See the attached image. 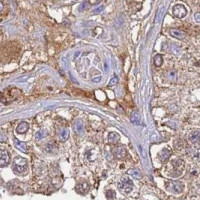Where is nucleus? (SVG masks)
<instances>
[{
  "mask_svg": "<svg viewBox=\"0 0 200 200\" xmlns=\"http://www.w3.org/2000/svg\"><path fill=\"white\" fill-rule=\"evenodd\" d=\"M118 188L121 190L123 193H129L133 189V183L131 180H129L128 178H123L121 182H119Z\"/></svg>",
  "mask_w": 200,
  "mask_h": 200,
  "instance_id": "4",
  "label": "nucleus"
},
{
  "mask_svg": "<svg viewBox=\"0 0 200 200\" xmlns=\"http://www.w3.org/2000/svg\"><path fill=\"white\" fill-rule=\"evenodd\" d=\"M126 149L123 147V146H118V147H115L113 149V154L115 157H117V158H123V157H125V155H126Z\"/></svg>",
  "mask_w": 200,
  "mask_h": 200,
  "instance_id": "8",
  "label": "nucleus"
},
{
  "mask_svg": "<svg viewBox=\"0 0 200 200\" xmlns=\"http://www.w3.org/2000/svg\"><path fill=\"white\" fill-rule=\"evenodd\" d=\"M195 18H196V19H197V21H199V13L196 14V15H195Z\"/></svg>",
  "mask_w": 200,
  "mask_h": 200,
  "instance_id": "27",
  "label": "nucleus"
},
{
  "mask_svg": "<svg viewBox=\"0 0 200 200\" xmlns=\"http://www.w3.org/2000/svg\"><path fill=\"white\" fill-rule=\"evenodd\" d=\"M14 144H15V146H16L17 149H19L20 151L24 152V153H26V152L28 151L27 145L25 144L24 142H21V141H19L18 139H16V138H14Z\"/></svg>",
  "mask_w": 200,
  "mask_h": 200,
  "instance_id": "11",
  "label": "nucleus"
},
{
  "mask_svg": "<svg viewBox=\"0 0 200 200\" xmlns=\"http://www.w3.org/2000/svg\"><path fill=\"white\" fill-rule=\"evenodd\" d=\"M120 139V135L118 133H116V132H110L109 133V135H108V141L110 143H116V142H118Z\"/></svg>",
  "mask_w": 200,
  "mask_h": 200,
  "instance_id": "13",
  "label": "nucleus"
},
{
  "mask_svg": "<svg viewBox=\"0 0 200 200\" xmlns=\"http://www.w3.org/2000/svg\"><path fill=\"white\" fill-rule=\"evenodd\" d=\"M79 54H80V52H77V53L75 54V55H74V59H76V58L78 57V55H79Z\"/></svg>",
  "mask_w": 200,
  "mask_h": 200,
  "instance_id": "28",
  "label": "nucleus"
},
{
  "mask_svg": "<svg viewBox=\"0 0 200 200\" xmlns=\"http://www.w3.org/2000/svg\"><path fill=\"white\" fill-rule=\"evenodd\" d=\"M131 121H132V123H133L134 125H139L140 124V119H139V117H138L136 114H133L132 115Z\"/></svg>",
  "mask_w": 200,
  "mask_h": 200,
  "instance_id": "20",
  "label": "nucleus"
},
{
  "mask_svg": "<svg viewBox=\"0 0 200 200\" xmlns=\"http://www.w3.org/2000/svg\"><path fill=\"white\" fill-rule=\"evenodd\" d=\"M60 139L62 141H66L69 137V130L68 129H63L62 131L60 132Z\"/></svg>",
  "mask_w": 200,
  "mask_h": 200,
  "instance_id": "16",
  "label": "nucleus"
},
{
  "mask_svg": "<svg viewBox=\"0 0 200 200\" xmlns=\"http://www.w3.org/2000/svg\"><path fill=\"white\" fill-rule=\"evenodd\" d=\"M102 10H103V6H99L98 8H96L95 10H94L93 12L95 13V14H97V13H100L101 11H102Z\"/></svg>",
  "mask_w": 200,
  "mask_h": 200,
  "instance_id": "23",
  "label": "nucleus"
},
{
  "mask_svg": "<svg viewBox=\"0 0 200 200\" xmlns=\"http://www.w3.org/2000/svg\"><path fill=\"white\" fill-rule=\"evenodd\" d=\"M75 190L79 194H86L89 191V185L87 182H81L76 185Z\"/></svg>",
  "mask_w": 200,
  "mask_h": 200,
  "instance_id": "7",
  "label": "nucleus"
},
{
  "mask_svg": "<svg viewBox=\"0 0 200 200\" xmlns=\"http://www.w3.org/2000/svg\"><path fill=\"white\" fill-rule=\"evenodd\" d=\"M10 162V156L9 153L6 150L0 149V167H5L8 165Z\"/></svg>",
  "mask_w": 200,
  "mask_h": 200,
  "instance_id": "6",
  "label": "nucleus"
},
{
  "mask_svg": "<svg viewBox=\"0 0 200 200\" xmlns=\"http://www.w3.org/2000/svg\"><path fill=\"white\" fill-rule=\"evenodd\" d=\"M46 135H47V133L45 130H41V131L37 132V134H36V139L40 140V139H42V138H44Z\"/></svg>",
  "mask_w": 200,
  "mask_h": 200,
  "instance_id": "18",
  "label": "nucleus"
},
{
  "mask_svg": "<svg viewBox=\"0 0 200 200\" xmlns=\"http://www.w3.org/2000/svg\"><path fill=\"white\" fill-rule=\"evenodd\" d=\"M169 167H170V170H168V172H171V173H169L168 175L172 176V177H178L182 174L184 167H185V163L183 160H181V159L172 160V161L170 162Z\"/></svg>",
  "mask_w": 200,
  "mask_h": 200,
  "instance_id": "2",
  "label": "nucleus"
},
{
  "mask_svg": "<svg viewBox=\"0 0 200 200\" xmlns=\"http://www.w3.org/2000/svg\"><path fill=\"white\" fill-rule=\"evenodd\" d=\"M2 9H3V4H2L1 2H0V12L2 11Z\"/></svg>",
  "mask_w": 200,
  "mask_h": 200,
  "instance_id": "26",
  "label": "nucleus"
},
{
  "mask_svg": "<svg viewBox=\"0 0 200 200\" xmlns=\"http://www.w3.org/2000/svg\"><path fill=\"white\" fill-rule=\"evenodd\" d=\"M86 5H87V2H83L82 4H81V6H80V8H79L80 11H82V9H83V8L85 9V8H86Z\"/></svg>",
  "mask_w": 200,
  "mask_h": 200,
  "instance_id": "24",
  "label": "nucleus"
},
{
  "mask_svg": "<svg viewBox=\"0 0 200 200\" xmlns=\"http://www.w3.org/2000/svg\"><path fill=\"white\" fill-rule=\"evenodd\" d=\"M115 196H116V193H115L114 190H108L106 192V197L108 199H114Z\"/></svg>",
  "mask_w": 200,
  "mask_h": 200,
  "instance_id": "21",
  "label": "nucleus"
},
{
  "mask_svg": "<svg viewBox=\"0 0 200 200\" xmlns=\"http://www.w3.org/2000/svg\"><path fill=\"white\" fill-rule=\"evenodd\" d=\"M28 169V161L23 157H15L12 163V170L15 174H24Z\"/></svg>",
  "mask_w": 200,
  "mask_h": 200,
  "instance_id": "1",
  "label": "nucleus"
},
{
  "mask_svg": "<svg viewBox=\"0 0 200 200\" xmlns=\"http://www.w3.org/2000/svg\"><path fill=\"white\" fill-rule=\"evenodd\" d=\"M100 80H101V77H100V76H98V77H96V78H93L92 81L93 82H99Z\"/></svg>",
  "mask_w": 200,
  "mask_h": 200,
  "instance_id": "25",
  "label": "nucleus"
},
{
  "mask_svg": "<svg viewBox=\"0 0 200 200\" xmlns=\"http://www.w3.org/2000/svg\"><path fill=\"white\" fill-rule=\"evenodd\" d=\"M163 63V57L161 54H157L155 57H154V64L156 65L157 67L161 66Z\"/></svg>",
  "mask_w": 200,
  "mask_h": 200,
  "instance_id": "15",
  "label": "nucleus"
},
{
  "mask_svg": "<svg viewBox=\"0 0 200 200\" xmlns=\"http://www.w3.org/2000/svg\"><path fill=\"white\" fill-rule=\"evenodd\" d=\"M75 128H76V131L79 132V133H81L83 131V124H82L81 120H77V121H76Z\"/></svg>",
  "mask_w": 200,
  "mask_h": 200,
  "instance_id": "17",
  "label": "nucleus"
},
{
  "mask_svg": "<svg viewBox=\"0 0 200 200\" xmlns=\"http://www.w3.org/2000/svg\"><path fill=\"white\" fill-rule=\"evenodd\" d=\"M173 15L177 18H183L187 14V9L183 4H176L172 9Z\"/></svg>",
  "mask_w": 200,
  "mask_h": 200,
  "instance_id": "5",
  "label": "nucleus"
},
{
  "mask_svg": "<svg viewBox=\"0 0 200 200\" xmlns=\"http://www.w3.org/2000/svg\"><path fill=\"white\" fill-rule=\"evenodd\" d=\"M170 155H171V153H170V151L168 150L167 148H163L161 152L159 153V156H160V159H161V162L164 163L165 161H167L168 160V158L170 157Z\"/></svg>",
  "mask_w": 200,
  "mask_h": 200,
  "instance_id": "12",
  "label": "nucleus"
},
{
  "mask_svg": "<svg viewBox=\"0 0 200 200\" xmlns=\"http://www.w3.org/2000/svg\"><path fill=\"white\" fill-rule=\"evenodd\" d=\"M167 190L173 192V193H181L184 189V185L182 182L177 180H170L166 183Z\"/></svg>",
  "mask_w": 200,
  "mask_h": 200,
  "instance_id": "3",
  "label": "nucleus"
},
{
  "mask_svg": "<svg viewBox=\"0 0 200 200\" xmlns=\"http://www.w3.org/2000/svg\"><path fill=\"white\" fill-rule=\"evenodd\" d=\"M128 174L129 175H131L132 177L136 178V179H140L141 178V173L138 171L137 169H130L128 171Z\"/></svg>",
  "mask_w": 200,
  "mask_h": 200,
  "instance_id": "14",
  "label": "nucleus"
},
{
  "mask_svg": "<svg viewBox=\"0 0 200 200\" xmlns=\"http://www.w3.org/2000/svg\"><path fill=\"white\" fill-rule=\"evenodd\" d=\"M117 82H118V78L116 77V76H114V77L111 79V81L109 82V85H110V86H113V85H115V84H117Z\"/></svg>",
  "mask_w": 200,
  "mask_h": 200,
  "instance_id": "22",
  "label": "nucleus"
},
{
  "mask_svg": "<svg viewBox=\"0 0 200 200\" xmlns=\"http://www.w3.org/2000/svg\"><path fill=\"white\" fill-rule=\"evenodd\" d=\"M28 129H29V124L27 122L23 121V122H20L19 125L16 127V132L18 134H23L25 132H27Z\"/></svg>",
  "mask_w": 200,
  "mask_h": 200,
  "instance_id": "9",
  "label": "nucleus"
},
{
  "mask_svg": "<svg viewBox=\"0 0 200 200\" xmlns=\"http://www.w3.org/2000/svg\"><path fill=\"white\" fill-rule=\"evenodd\" d=\"M170 34H171L173 37L178 38V39H183L185 36H186L185 32L180 30V29H171V30H170Z\"/></svg>",
  "mask_w": 200,
  "mask_h": 200,
  "instance_id": "10",
  "label": "nucleus"
},
{
  "mask_svg": "<svg viewBox=\"0 0 200 200\" xmlns=\"http://www.w3.org/2000/svg\"><path fill=\"white\" fill-rule=\"evenodd\" d=\"M198 139H199V132L198 131L192 132L191 136H190V140L193 141V142H195V141H198Z\"/></svg>",
  "mask_w": 200,
  "mask_h": 200,
  "instance_id": "19",
  "label": "nucleus"
}]
</instances>
